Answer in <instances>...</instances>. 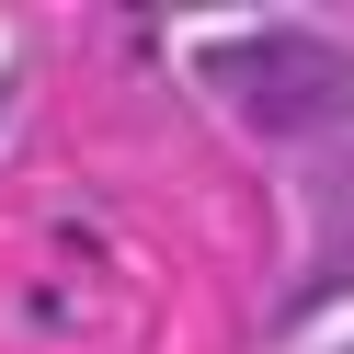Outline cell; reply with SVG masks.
<instances>
[{"label":"cell","instance_id":"6da1fadb","mask_svg":"<svg viewBox=\"0 0 354 354\" xmlns=\"http://www.w3.org/2000/svg\"><path fill=\"white\" fill-rule=\"evenodd\" d=\"M217 80H229L263 126H331L354 103V69L331 46H308V35H240V46H217Z\"/></svg>","mask_w":354,"mask_h":354}]
</instances>
